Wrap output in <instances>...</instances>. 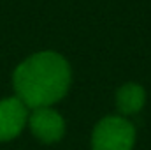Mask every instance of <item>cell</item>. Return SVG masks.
<instances>
[{"label":"cell","instance_id":"obj_3","mask_svg":"<svg viewBox=\"0 0 151 150\" xmlns=\"http://www.w3.org/2000/svg\"><path fill=\"white\" fill-rule=\"evenodd\" d=\"M28 127L34 136L44 143H56L65 134V120L51 106L35 108L28 113Z\"/></svg>","mask_w":151,"mask_h":150},{"label":"cell","instance_id":"obj_2","mask_svg":"<svg viewBox=\"0 0 151 150\" xmlns=\"http://www.w3.org/2000/svg\"><path fill=\"white\" fill-rule=\"evenodd\" d=\"M135 145V127L127 117H104L91 133V150H132Z\"/></svg>","mask_w":151,"mask_h":150},{"label":"cell","instance_id":"obj_5","mask_svg":"<svg viewBox=\"0 0 151 150\" xmlns=\"http://www.w3.org/2000/svg\"><path fill=\"white\" fill-rule=\"evenodd\" d=\"M146 104V90L139 83H125L116 92V108L121 117L139 113Z\"/></svg>","mask_w":151,"mask_h":150},{"label":"cell","instance_id":"obj_1","mask_svg":"<svg viewBox=\"0 0 151 150\" xmlns=\"http://www.w3.org/2000/svg\"><path fill=\"white\" fill-rule=\"evenodd\" d=\"M72 71L69 62L56 51H39L23 60L14 74L16 97L28 108L53 106L69 92Z\"/></svg>","mask_w":151,"mask_h":150},{"label":"cell","instance_id":"obj_4","mask_svg":"<svg viewBox=\"0 0 151 150\" xmlns=\"http://www.w3.org/2000/svg\"><path fill=\"white\" fill-rule=\"evenodd\" d=\"M28 124V108L18 97L0 101V141L14 140Z\"/></svg>","mask_w":151,"mask_h":150}]
</instances>
